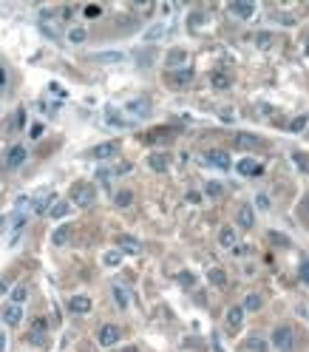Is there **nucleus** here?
Listing matches in <instances>:
<instances>
[{
  "instance_id": "39448f33",
  "label": "nucleus",
  "mask_w": 309,
  "mask_h": 352,
  "mask_svg": "<svg viewBox=\"0 0 309 352\" xmlns=\"http://www.w3.org/2000/svg\"><path fill=\"white\" fill-rule=\"evenodd\" d=\"M116 153H119V142H102V145H97V148H91L88 156H94V159H111V156H116Z\"/></svg>"
},
{
  "instance_id": "473e14b6",
  "label": "nucleus",
  "mask_w": 309,
  "mask_h": 352,
  "mask_svg": "<svg viewBox=\"0 0 309 352\" xmlns=\"http://www.w3.org/2000/svg\"><path fill=\"white\" fill-rule=\"evenodd\" d=\"M304 128H307V117H295L292 122H290V131H295V134L304 131Z\"/></svg>"
},
{
  "instance_id": "2eb2a0df",
  "label": "nucleus",
  "mask_w": 309,
  "mask_h": 352,
  "mask_svg": "<svg viewBox=\"0 0 309 352\" xmlns=\"http://www.w3.org/2000/svg\"><path fill=\"white\" fill-rule=\"evenodd\" d=\"M244 321V307H230L227 310V327L230 330H238Z\"/></svg>"
},
{
  "instance_id": "b1692460",
  "label": "nucleus",
  "mask_w": 309,
  "mask_h": 352,
  "mask_svg": "<svg viewBox=\"0 0 309 352\" xmlns=\"http://www.w3.org/2000/svg\"><path fill=\"white\" fill-rule=\"evenodd\" d=\"M119 247L128 253H139V241L133 239V236H119Z\"/></svg>"
},
{
  "instance_id": "7ed1b4c3",
  "label": "nucleus",
  "mask_w": 309,
  "mask_h": 352,
  "mask_svg": "<svg viewBox=\"0 0 309 352\" xmlns=\"http://www.w3.org/2000/svg\"><path fill=\"white\" fill-rule=\"evenodd\" d=\"M119 338H122V330L116 324H105V327H99V333H97L99 347H114Z\"/></svg>"
},
{
  "instance_id": "3c124183",
  "label": "nucleus",
  "mask_w": 309,
  "mask_h": 352,
  "mask_svg": "<svg viewBox=\"0 0 309 352\" xmlns=\"http://www.w3.org/2000/svg\"><path fill=\"white\" fill-rule=\"evenodd\" d=\"M122 352H139V350H136V347H125Z\"/></svg>"
},
{
  "instance_id": "cd10ccee",
  "label": "nucleus",
  "mask_w": 309,
  "mask_h": 352,
  "mask_svg": "<svg viewBox=\"0 0 309 352\" xmlns=\"http://www.w3.org/2000/svg\"><path fill=\"white\" fill-rule=\"evenodd\" d=\"M244 310H253V313H255V310H261V296H258V293H250V296H247Z\"/></svg>"
},
{
  "instance_id": "603ef678",
  "label": "nucleus",
  "mask_w": 309,
  "mask_h": 352,
  "mask_svg": "<svg viewBox=\"0 0 309 352\" xmlns=\"http://www.w3.org/2000/svg\"><path fill=\"white\" fill-rule=\"evenodd\" d=\"M307 54H309V46H307Z\"/></svg>"
},
{
  "instance_id": "0eeeda50",
  "label": "nucleus",
  "mask_w": 309,
  "mask_h": 352,
  "mask_svg": "<svg viewBox=\"0 0 309 352\" xmlns=\"http://www.w3.org/2000/svg\"><path fill=\"white\" fill-rule=\"evenodd\" d=\"M204 159H207V165H213V168H218V170L230 168V156L224 151H207L204 153Z\"/></svg>"
},
{
  "instance_id": "ddd939ff",
  "label": "nucleus",
  "mask_w": 309,
  "mask_h": 352,
  "mask_svg": "<svg viewBox=\"0 0 309 352\" xmlns=\"http://www.w3.org/2000/svg\"><path fill=\"white\" fill-rule=\"evenodd\" d=\"M238 224H241L244 230H250V227L255 224V213H253L250 204H241V207H238Z\"/></svg>"
},
{
  "instance_id": "a211bd4d",
  "label": "nucleus",
  "mask_w": 309,
  "mask_h": 352,
  "mask_svg": "<svg viewBox=\"0 0 309 352\" xmlns=\"http://www.w3.org/2000/svg\"><path fill=\"white\" fill-rule=\"evenodd\" d=\"M68 210H71V204H68V202H54V204L49 207V216L51 219H65V216H68Z\"/></svg>"
},
{
  "instance_id": "f257e3e1",
  "label": "nucleus",
  "mask_w": 309,
  "mask_h": 352,
  "mask_svg": "<svg viewBox=\"0 0 309 352\" xmlns=\"http://www.w3.org/2000/svg\"><path fill=\"white\" fill-rule=\"evenodd\" d=\"M275 350L281 352H290L295 347V333H292V327H287V324H281V327H275L273 330V341H270Z\"/></svg>"
},
{
  "instance_id": "37998d69",
  "label": "nucleus",
  "mask_w": 309,
  "mask_h": 352,
  "mask_svg": "<svg viewBox=\"0 0 309 352\" xmlns=\"http://www.w3.org/2000/svg\"><path fill=\"white\" fill-rule=\"evenodd\" d=\"M99 12H102L99 6H85V17H99Z\"/></svg>"
},
{
  "instance_id": "09e8293b",
  "label": "nucleus",
  "mask_w": 309,
  "mask_h": 352,
  "mask_svg": "<svg viewBox=\"0 0 309 352\" xmlns=\"http://www.w3.org/2000/svg\"><path fill=\"white\" fill-rule=\"evenodd\" d=\"M3 85H6V71L0 68V88H3Z\"/></svg>"
},
{
  "instance_id": "c9c22d12",
  "label": "nucleus",
  "mask_w": 309,
  "mask_h": 352,
  "mask_svg": "<svg viewBox=\"0 0 309 352\" xmlns=\"http://www.w3.org/2000/svg\"><path fill=\"white\" fill-rule=\"evenodd\" d=\"M29 341H32V344H37V347H46V335H43V333H34V330H32Z\"/></svg>"
},
{
  "instance_id": "c756f323",
  "label": "nucleus",
  "mask_w": 309,
  "mask_h": 352,
  "mask_svg": "<svg viewBox=\"0 0 309 352\" xmlns=\"http://www.w3.org/2000/svg\"><path fill=\"white\" fill-rule=\"evenodd\" d=\"M85 37H88V34H85V29H82V26H74V29L68 32V40H71V43H82Z\"/></svg>"
},
{
  "instance_id": "393cba45",
  "label": "nucleus",
  "mask_w": 309,
  "mask_h": 352,
  "mask_svg": "<svg viewBox=\"0 0 309 352\" xmlns=\"http://www.w3.org/2000/svg\"><path fill=\"white\" fill-rule=\"evenodd\" d=\"M114 202H116V207H128L130 202H133V193L130 190H116Z\"/></svg>"
},
{
  "instance_id": "bb28decb",
  "label": "nucleus",
  "mask_w": 309,
  "mask_h": 352,
  "mask_svg": "<svg viewBox=\"0 0 309 352\" xmlns=\"http://www.w3.org/2000/svg\"><path fill=\"white\" fill-rule=\"evenodd\" d=\"M114 298H116V304L125 310L128 307V293H125V287H119V284H114Z\"/></svg>"
},
{
  "instance_id": "4c0bfd02",
  "label": "nucleus",
  "mask_w": 309,
  "mask_h": 352,
  "mask_svg": "<svg viewBox=\"0 0 309 352\" xmlns=\"http://www.w3.org/2000/svg\"><path fill=\"white\" fill-rule=\"evenodd\" d=\"M298 216H301V219H309V196H304L301 207H298Z\"/></svg>"
},
{
  "instance_id": "4be33fe9",
  "label": "nucleus",
  "mask_w": 309,
  "mask_h": 352,
  "mask_svg": "<svg viewBox=\"0 0 309 352\" xmlns=\"http://www.w3.org/2000/svg\"><path fill=\"white\" fill-rule=\"evenodd\" d=\"M184 63H187V51L173 49L170 54H167V66H184Z\"/></svg>"
},
{
  "instance_id": "412c9836",
  "label": "nucleus",
  "mask_w": 309,
  "mask_h": 352,
  "mask_svg": "<svg viewBox=\"0 0 309 352\" xmlns=\"http://www.w3.org/2000/svg\"><path fill=\"white\" fill-rule=\"evenodd\" d=\"M210 83H213V88H218V91H224V88H230V77H227V74H224V71H213Z\"/></svg>"
},
{
  "instance_id": "49530a36",
  "label": "nucleus",
  "mask_w": 309,
  "mask_h": 352,
  "mask_svg": "<svg viewBox=\"0 0 309 352\" xmlns=\"http://www.w3.org/2000/svg\"><path fill=\"white\" fill-rule=\"evenodd\" d=\"M49 88H51V91H54V94H57V97H65V91H63V88H60V85H57V83H51Z\"/></svg>"
},
{
  "instance_id": "aec40b11",
  "label": "nucleus",
  "mask_w": 309,
  "mask_h": 352,
  "mask_svg": "<svg viewBox=\"0 0 309 352\" xmlns=\"http://www.w3.org/2000/svg\"><path fill=\"white\" fill-rule=\"evenodd\" d=\"M207 278H210V284H216V287L227 284V276H224V270H221V267H210V270H207Z\"/></svg>"
},
{
  "instance_id": "de8ad7c7",
  "label": "nucleus",
  "mask_w": 309,
  "mask_h": 352,
  "mask_svg": "<svg viewBox=\"0 0 309 352\" xmlns=\"http://www.w3.org/2000/svg\"><path fill=\"white\" fill-rule=\"evenodd\" d=\"M99 60H122V54H99Z\"/></svg>"
},
{
  "instance_id": "f8f14e48",
  "label": "nucleus",
  "mask_w": 309,
  "mask_h": 352,
  "mask_svg": "<svg viewBox=\"0 0 309 352\" xmlns=\"http://www.w3.org/2000/svg\"><path fill=\"white\" fill-rule=\"evenodd\" d=\"M218 244L221 247H236L238 244V236H236V227H221V233H218Z\"/></svg>"
},
{
  "instance_id": "58836bf2",
  "label": "nucleus",
  "mask_w": 309,
  "mask_h": 352,
  "mask_svg": "<svg viewBox=\"0 0 309 352\" xmlns=\"http://www.w3.org/2000/svg\"><path fill=\"white\" fill-rule=\"evenodd\" d=\"M164 34V26H153L150 32H147V40H156V37H162Z\"/></svg>"
},
{
  "instance_id": "e433bc0d",
  "label": "nucleus",
  "mask_w": 309,
  "mask_h": 352,
  "mask_svg": "<svg viewBox=\"0 0 309 352\" xmlns=\"http://www.w3.org/2000/svg\"><path fill=\"white\" fill-rule=\"evenodd\" d=\"M298 276H301V281L309 287V261H301V273H298Z\"/></svg>"
},
{
  "instance_id": "6ab92c4d",
  "label": "nucleus",
  "mask_w": 309,
  "mask_h": 352,
  "mask_svg": "<svg viewBox=\"0 0 309 352\" xmlns=\"http://www.w3.org/2000/svg\"><path fill=\"white\" fill-rule=\"evenodd\" d=\"M128 111L136 117H145V114H150V105H147V100H133L128 102Z\"/></svg>"
},
{
  "instance_id": "f03ea898",
  "label": "nucleus",
  "mask_w": 309,
  "mask_h": 352,
  "mask_svg": "<svg viewBox=\"0 0 309 352\" xmlns=\"http://www.w3.org/2000/svg\"><path fill=\"white\" fill-rule=\"evenodd\" d=\"M94 199H97V190H94V185H88V182H77V185H71V202H77L80 207L91 204Z\"/></svg>"
},
{
  "instance_id": "79ce46f5",
  "label": "nucleus",
  "mask_w": 309,
  "mask_h": 352,
  "mask_svg": "<svg viewBox=\"0 0 309 352\" xmlns=\"http://www.w3.org/2000/svg\"><path fill=\"white\" fill-rule=\"evenodd\" d=\"M255 204H258L261 210H267V207H270V199H267L264 193H258V196H255Z\"/></svg>"
},
{
  "instance_id": "a18cd8bd",
  "label": "nucleus",
  "mask_w": 309,
  "mask_h": 352,
  "mask_svg": "<svg viewBox=\"0 0 309 352\" xmlns=\"http://www.w3.org/2000/svg\"><path fill=\"white\" fill-rule=\"evenodd\" d=\"M187 202H193V204H199V202H201V193H196V190H190V193H187Z\"/></svg>"
},
{
  "instance_id": "8fccbe9b",
  "label": "nucleus",
  "mask_w": 309,
  "mask_h": 352,
  "mask_svg": "<svg viewBox=\"0 0 309 352\" xmlns=\"http://www.w3.org/2000/svg\"><path fill=\"white\" fill-rule=\"evenodd\" d=\"M6 290H9V284H6V281H0V296H3Z\"/></svg>"
},
{
  "instance_id": "1a4fd4ad",
  "label": "nucleus",
  "mask_w": 309,
  "mask_h": 352,
  "mask_svg": "<svg viewBox=\"0 0 309 352\" xmlns=\"http://www.w3.org/2000/svg\"><path fill=\"white\" fill-rule=\"evenodd\" d=\"M26 156H29L26 148H23V145H15V148L9 151V156H6V168H20V165L26 162Z\"/></svg>"
},
{
  "instance_id": "9b49d317",
  "label": "nucleus",
  "mask_w": 309,
  "mask_h": 352,
  "mask_svg": "<svg viewBox=\"0 0 309 352\" xmlns=\"http://www.w3.org/2000/svg\"><path fill=\"white\" fill-rule=\"evenodd\" d=\"M238 173H241V176H261L264 168H261L255 159H241V162H238Z\"/></svg>"
},
{
  "instance_id": "7c9ffc66",
  "label": "nucleus",
  "mask_w": 309,
  "mask_h": 352,
  "mask_svg": "<svg viewBox=\"0 0 309 352\" xmlns=\"http://www.w3.org/2000/svg\"><path fill=\"white\" fill-rule=\"evenodd\" d=\"M102 261H105L108 267H116V264L122 261V256H119V250H111V253H105V256H102Z\"/></svg>"
},
{
  "instance_id": "f704fd0d",
  "label": "nucleus",
  "mask_w": 309,
  "mask_h": 352,
  "mask_svg": "<svg viewBox=\"0 0 309 352\" xmlns=\"http://www.w3.org/2000/svg\"><path fill=\"white\" fill-rule=\"evenodd\" d=\"M221 193H224V187H221L218 182H210V185H207V196H221Z\"/></svg>"
},
{
  "instance_id": "9d476101",
  "label": "nucleus",
  "mask_w": 309,
  "mask_h": 352,
  "mask_svg": "<svg viewBox=\"0 0 309 352\" xmlns=\"http://www.w3.org/2000/svg\"><path fill=\"white\" fill-rule=\"evenodd\" d=\"M68 239H71V224H60V227L51 233V244H54V247H65Z\"/></svg>"
},
{
  "instance_id": "dca6fc26",
  "label": "nucleus",
  "mask_w": 309,
  "mask_h": 352,
  "mask_svg": "<svg viewBox=\"0 0 309 352\" xmlns=\"http://www.w3.org/2000/svg\"><path fill=\"white\" fill-rule=\"evenodd\" d=\"M233 142H236V148H258L261 139L253 134H236L233 136Z\"/></svg>"
},
{
  "instance_id": "72a5a7b5",
  "label": "nucleus",
  "mask_w": 309,
  "mask_h": 352,
  "mask_svg": "<svg viewBox=\"0 0 309 352\" xmlns=\"http://www.w3.org/2000/svg\"><path fill=\"white\" fill-rule=\"evenodd\" d=\"M49 199H51V193H43V196H40V202L34 204V210H37V213H43V210L49 207Z\"/></svg>"
},
{
  "instance_id": "6e6552de",
  "label": "nucleus",
  "mask_w": 309,
  "mask_h": 352,
  "mask_svg": "<svg viewBox=\"0 0 309 352\" xmlns=\"http://www.w3.org/2000/svg\"><path fill=\"white\" fill-rule=\"evenodd\" d=\"M230 12L236 17H241V20H250V17L255 15V3H250V0H241V3H230Z\"/></svg>"
},
{
  "instance_id": "c85d7f7f",
  "label": "nucleus",
  "mask_w": 309,
  "mask_h": 352,
  "mask_svg": "<svg viewBox=\"0 0 309 352\" xmlns=\"http://www.w3.org/2000/svg\"><path fill=\"white\" fill-rule=\"evenodd\" d=\"M26 296H29V290H26V284H20V287H15V293H12V301L20 307V304L26 301Z\"/></svg>"
},
{
  "instance_id": "5701e85b",
  "label": "nucleus",
  "mask_w": 309,
  "mask_h": 352,
  "mask_svg": "<svg viewBox=\"0 0 309 352\" xmlns=\"http://www.w3.org/2000/svg\"><path fill=\"white\" fill-rule=\"evenodd\" d=\"M247 350H250V352H267V350H270V344H267L264 338L253 335L250 341H247Z\"/></svg>"
},
{
  "instance_id": "ea45409f",
  "label": "nucleus",
  "mask_w": 309,
  "mask_h": 352,
  "mask_svg": "<svg viewBox=\"0 0 309 352\" xmlns=\"http://www.w3.org/2000/svg\"><path fill=\"white\" fill-rule=\"evenodd\" d=\"M255 40H258V46H270V40H273V34H270V32H261L258 37H255Z\"/></svg>"
},
{
  "instance_id": "a19ab883",
  "label": "nucleus",
  "mask_w": 309,
  "mask_h": 352,
  "mask_svg": "<svg viewBox=\"0 0 309 352\" xmlns=\"http://www.w3.org/2000/svg\"><path fill=\"white\" fill-rule=\"evenodd\" d=\"M29 136H32V139H40V136H43V125H40V122H37V125H32Z\"/></svg>"
},
{
  "instance_id": "423d86ee",
  "label": "nucleus",
  "mask_w": 309,
  "mask_h": 352,
  "mask_svg": "<svg viewBox=\"0 0 309 352\" xmlns=\"http://www.w3.org/2000/svg\"><path fill=\"white\" fill-rule=\"evenodd\" d=\"M91 298L88 296H74V298H68V310L71 313H77V315H85V313H91Z\"/></svg>"
},
{
  "instance_id": "f3484780",
  "label": "nucleus",
  "mask_w": 309,
  "mask_h": 352,
  "mask_svg": "<svg viewBox=\"0 0 309 352\" xmlns=\"http://www.w3.org/2000/svg\"><path fill=\"white\" fill-rule=\"evenodd\" d=\"M147 165L156 170V173H164V170H167V156H164V153H150V156H147Z\"/></svg>"
},
{
  "instance_id": "20e7f679",
  "label": "nucleus",
  "mask_w": 309,
  "mask_h": 352,
  "mask_svg": "<svg viewBox=\"0 0 309 352\" xmlns=\"http://www.w3.org/2000/svg\"><path fill=\"white\" fill-rule=\"evenodd\" d=\"M167 85H173V88H184V85L193 83V68H176V71H167Z\"/></svg>"
},
{
  "instance_id": "c03bdc74",
  "label": "nucleus",
  "mask_w": 309,
  "mask_h": 352,
  "mask_svg": "<svg viewBox=\"0 0 309 352\" xmlns=\"http://www.w3.org/2000/svg\"><path fill=\"white\" fill-rule=\"evenodd\" d=\"M179 281H182V284H193L196 278L190 276V273H182V276H179Z\"/></svg>"
},
{
  "instance_id": "2f4dec72",
  "label": "nucleus",
  "mask_w": 309,
  "mask_h": 352,
  "mask_svg": "<svg viewBox=\"0 0 309 352\" xmlns=\"http://www.w3.org/2000/svg\"><path fill=\"white\" fill-rule=\"evenodd\" d=\"M159 139L167 142V139H173V134H167V131H153V134L147 136V142H159Z\"/></svg>"
},
{
  "instance_id": "a878e982",
  "label": "nucleus",
  "mask_w": 309,
  "mask_h": 352,
  "mask_svg": "<svg viewBox=\"0 0 309 352\" xmlns=\"http://www.w3.org/2000/svg\"><path fill=\"white\" fill-rule=\"evenodd\" d=\"M270 241H273V244H278V247H290V244H292V241H290V236L275 233V230H270Z\"/></svg>"
},
{
  "instance_id": "4468645a",
  "label": "nucleus",
  "mask_w": 309,
  "mask_h": 352,
  "mask_svg": "<svg viewBox=\"0 0 309 352\" xmlns=\"http://www.w3.org/2000/svg\"><path fill=\"white\" fill-rule=\"evenodd\" d=\"M3 321H6L9 327H17V324L23 321V310H20L17 304H12V307H6V310H3Z\"/></svg>"
}]
</instances>
